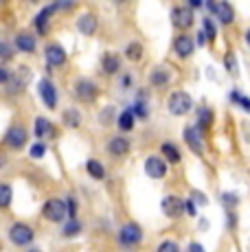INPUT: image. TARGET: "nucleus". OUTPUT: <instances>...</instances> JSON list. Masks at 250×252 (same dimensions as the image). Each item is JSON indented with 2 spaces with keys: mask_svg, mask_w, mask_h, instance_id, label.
<instances>
[{
  "mask_svg": "<svg viewBox=\"0 0 250 252\" xmlns=\"http://www.w3.org/2000/svg\"><path fill=\"white\" fill-rule=\"evenodd\" d=\"M167 108H169V112L174 116H185V114H189L191 110H193V99H191L189 92L176 90V92H171Z\"/></svg>",
  "mask_w": 250,
  "mask_h": 252,
  "instance_id": "f257e3e1",
  "label": "nucleus"
},
{
  "mask_svg": "<svg viewBox=\"0 0 250 252\" xmlns=\"http://www.w3.org/2000/svg\"><path fill=\"white\" fill-rule=\"evenodd\" d=\"M141 241H143V228L136 221H127V224L121 226V230H119V244L123 248H134Z\"/></svg>",
  "mask_w": 250,
  "mask_h": 252,
  "instance_id": "f03ea898",
  "label": "nucleus"
},
{
  "mask_svg": "<svg viewBox=\"0 0 250 252\" xmlns=\"http://www.w3.org/2000/svg\"><path fill=\"white\" fill-rule=\"evenodd\" d=\"M33 237H35V232H33V228L29 224H25V221H16V224L9 228V239H11V244L20 246V248L31 246Z\"/></svg>",
  "mask_w": 250,
  "mask_h": 252,
  "instance_id": "7ed1b4c3",
  "label": "nucleus"
},
{
  "mask_svg": "<svg viewBox=\"0 0 250 252\" xmlns=\"http://www.w3.org/2000/svg\"><path fill=\"white\" fill-rule=\"evenodd\" d=\"M42 215H44V220L53 221V224H60V221L66 220V202L60 200V197H51L42 206Z\"/></svg>",
  "mask_w": 250,
  "mask_h": 252,
  "instance_id": "20e7f679",
  "label": "nucleus"
},
{
  "mask_svg": "<svg viewBox=\"0 0 250 252\" xmlns=\"http://www.w3.org/2000/svg\"><path fill=\"white\" fill-rule=\"evenodd\" d=\"M73 92L81 103H94L99 96V86L93 79H77Z\"/></svg>",
  "mask_w": 250,
  "mask_h": 252,
  "instance_id": "39448f33",
  "label": "nucleus"
},
{
  "mask_svg": "<svg viewBox=\"0 0 250 252\" xmlns=\"http://www.w3.org/2000/svg\"><path fill=\"white\" fill-rule=\"evenodd\" d=\"M193 22H195V16L187 4H178V7L171 9V24H174L176 29L187 31V29L193 27Z\"/></svg>",
  "mask_w": 250,
  "mask_h": 252,
  "instance_id": "423d86ee",
  "label": "nucleus"
},
{
  "mask_svg": "<svg viewBox=\"0 0 250 252\" xmlns=\"http://www.w3.org/2000/svg\"><path fill=\"white\" fill-rule=\"evenodd\" d=\"M182 138H185L187 147L195 154V156H204V140H202V132L195 125H187L182 129Z\"/></svg>",
  "mask_w": 250,
  "mask_h": 252,
  "instance_id": "0eeeda50",
  "label": "nucleus"
},
{
  "mask_svg": "<svg viewBox=\"0 0 250 252\" xmlns=\"http://www.w3.org/2000/svg\"><path fill=\"white\" fill-rule=\"evenodd\" d=\"M27 140H29V132L22 125H11L7 129V134H4V145L9 149H22L27 145Z\"/></svg>",
  "mask_w": 250,
  "mask_h": 252,
  "instance_id": "6e6552de",
  "label": "nucleus"
},
{
  "mask_svg": "<svg viewBox=\"0 0 250 252\" xmlns=\"http://www.w3.org/2000/svg\"><path fill=\"white\" fill-rule=\"evenodd\" d=\"M37 92H40V99L44 101L46 108L49 110L57 108V88H55V84H53L49 77H44V79L37 81Z\"/></svg>",
  "mask_w": 250,
  "mask_h": 252,
  "instance_id": "1a4fd4ad",
  "label": "nucleus"
},
{
  "mask_svg": "<svg viewBox=\"0 0 250 252\" xmlns=\"http://www.w3.org/2000/svg\"><path fill=\"white\" fill-rule=\"evenodd\" d=\"M143 169H145V176L152 180H162L167 176V162L160 156H147Z\"/></svg>",
  "mask_w": 250,
  "mask_h": 252,
  "instance_id": "9d476101",
  "label": "nucleus"
},
{
  "mask_svg": "<svg viewBox=\"0 0 250 252\" xmlns=\"http://www.w3.org/2000/svg\"><path fill=\"white\" fill-rule=\"evenodd\" d=\"M44 60L46 64L51 66V68H60V66L66 64V60H68V55H66V48L62 44H46L44 48Z\"/></svg>",
  "mask_w": 250,
  "mask_h": 252,
  "instance_id": "9b49d317",
  "label": "nucleus"
},
{
  "mask_svg": "<svg viewBox=\"0 0 250 252\" xmlns=\"http://www.w3.org/2000/svg\"><path fill=\"white\" fill-rule=\"evenodd\" d=\"M29 77H31L29 68H18V72H11L7 79V92L9 94H20V92L27 88Z\"/></svg>",
  "mask_w": 250,
  "mask_h": 252,
  "instance_id": "f8f14e48",
  "label": "nucleus"
},
{
  "mask_svg": "<svg viewBox=\"0 0 250 252\" xmlns=\"http://www.w3.org/2000/svg\"><path fill=\"white\" fill-rule=\"evenodd\" d=\"M160 208L169 220H178V217L185 215V200H180L176 195H167V197H162Z\"/></svg>",
  "mask_w": 250,
  "mask_h": 252,
  "instance_id": "ddd939ff",
  "label": "nucleus"
},
{
  "mask_svg": "<svg viewBox=\"0 0 250 252\" xmlns=\"http://www.w3.org/2000/svg\"><path fill=\"white\" fill-rule=\"evenodd\" d=\"M129 147H132V143H129L125 136H112L108 138V145H105V149H108L110 156L114 158H123L129 154Z\"/></svg>",
  "mask_w": 250,
  "mask_h": 252,
  "instance_id": "4468645a",
  "label": "nucleus"
},
{
  "mask_svg": "<svg viewBox=\"0 0 250 252\" xmlns=\"http://www.w3.org/2000/svg\"><path fill=\"white\" fill-rule=\"evenodd\" d=\"M33 132H35V136H37L40 143L55 138V134H57L53 121L51 119H44V116H37V119H35V127H33Z\"/></svg>",
  "mask_w": 250,
  "mask_h": 252,
  "instance_id": "2eb2a0df",
  "label": "nucleus"
},
{
  "mask_svg": "<svg viewBox=\"0 0 250 252\" xmlns=\"http://www.w3.org/2000/svg\"><path fill=\"white\" fill-rule=\"evenodd\" d=\"M195 51V42L191 35H187V33H182V35H178L174 40V53L178 57H182V60H187V57H191Z\"/></svg>",
  "mask_w": 250,
  "mask_h": 252,
  "instance_id": "dca6fc26",
  "label": "nucleus"
},
{
  "mask_svg": "<svg viewBox=\"0 0 250 252\" xmlns=\"http://www.w3.org/2000/svg\"><path fill=\"white\" fill-rule=\"evenodd\" d=\"M215 20H218L219 24H224V27H228V24L235 22V7L230 2H226V0H222V2H215Z\"/></svg>",
  "mask_w": 250,
  "mask_h": 252,
  "instance_id": "f3484780",
  "label": "nucleus"
},
{
  "mask_svg": "<svg viewBox=\"0 0 250 252\" xmlns=\"http://www.w3.org/2000/svg\"><path fill=\"white\" fill-rule=\"evenodd\" d=\"M55 11H57V2H53V4H46V7L35 16L33 24H35V29H37L40 35H46V33H49V22H51V16Z\"/></svg>",
  "mask_w": 250,
  "mask_h": 252,
  "instance_id": "a211bd4d",
  "label": "nucleus"
},
{
  "mask_svg": "<svg viewBox=\"0 0 250 252\" xmlns=\"http://www.w3.org/2000/svg\"><path fill=\"white\" fill-rule=\"evenodd\" d=\"M97 27H99V20L94 13H81L79 18H77V29H79L81 35L90 37L97 33Z\"/></svg>",
  "mask_w": 250,
  "mask_h": 252,
  "instance_id": "6ab92c4d",
  "label": "nucleus"
},
{
  "mask_svg": "<svg viewBox=\"0 0 250 252\" xmlns=\"http://www.w3.org/2000/svg\"><path fill=\"white\" fill-rule=\"evenodd\" d=\"M171 84V70L167 66H156L150 72V86L154 88H167Z\"/></svg>",
  "mask_w": 250,
  "mask_h": 252,
  "instance_id": "aec40b11",
  "label": "nucleus"
},
{
  "mask_svg": "<svg viewBox=\"0 0 250 252\" xmlns=\"http://www.w3.org/2000/svg\"><path fill=\"white\" fill-rule=\"evenodd\" d=\"M35 46H37V40L33 33L29 31H20L16 35V48L20 53H35Z\"/></svg>",
  "mask_w": 250,
  "mask_h": 252,
  "instance_id": "412c9836",
  "label": "nucleus"
},
{
  "mask_svg": "<svg viewBox=\"0 0 250 252\" xmlns=\"http://www.w3.org/2000/svg\"><path fill=\"white\" fill-rule=\"evenodd\" d=\"M160 158H162V160H165L167 164H178V162L182 160V154H180V149H178L174 143L165 140V143L160 145Z\"/></svg>",
  "mask_w": 250,
  "mask_h": 252,
  "instance_id": "4be33fe9",
  "label": "nucleus"
},
{
  "mask_svg": "<svg viewBox=\"0 0 250 252\" xmlns=\"http://www.w3.org/2000/svg\"><path fill=\"white\" fill-rule=\"evenodd\" d=\"M101 70H103L105 75H117V72L121 70V57H119L117 53H105L103 60H101Z\"/></svg>",
  "mask_w": 250,
  "mask_h": 252,
  "instance_id": "5701e85b",
  "label": "nucleus"
},
{
  "mask_svg": "<svg viewBox=\"0 0 250 252\" xmlns=\"http://www.w3.org/2000/svg\"><path fill=\"white\" fill-rule=\"evenodd\" d=\"M62 119H64V125L70 129H77L81 125V121H84V116H81V112L77 108H68L64 110V114H62Z\"/></svg>",
  "mask_w": 250,
  "mask_h": 252,
  "instance_id": "b1692460",
  "label": "nucleus"
},
{
  "mask_svg": "<svg viewBox=\"0 0 250 252\" xmlns=\"http://www.w3.org/2000/svg\"><path fill=\"white\" fill-rule=\"evenodd\" d=\"M117 125H119V129H121V132H132V129H134V125H136V119H134V114L129 112V108L123 110V112L119 114Z\"/></svg>",
  "mask_w": 250,
  "mask_h": 252,
  "instance_id": "393cba45",
  "label": "nucleus"
},
{
  "mask_svg": "<svg viewBox=\"0 0 250 252\" xmlns=\"http://www.w3.org/2000/svg\"><path fill=\"white\" fill-rule=\"evenodd\" d=\"M213 121H215L213 110H211V108H202L198 112V125H195V127H198L200 132H204V129H209L211 125H213Z\"/></svg>",
  "mask_w": 250,
  "mask_h": 252,
  "instance_id": "a878e982",
  "label": "nucleus"
},
{
  "mask_svg": "<svg viewBox=\"0 0 250 252\" xmlns=\"http://www.w3.org/2000/svg\"><path fill=\"white\" fill-rule=\"evenodd\" d=\"M129 112L134 114V119H147L150 116V103L145 99H136L129 105Z\"/></svg>",
  "mask_w": 250,
  "mask_h": 252,
  "instance_id": "bb28decb",
  "label": "nucleus"
},
{
  "mask_svg": "<svg viewBox=\"0 0 250 252\" xmlns=\"http://www.w3.org/2000/svg\"><path fill=\"white\" fill-rule=\"evenodd\" d=\"M86 171H88V176L94 178V180H103L105 178V167L99 160H94V158H90V160L86 162Z\"/></svg>",
  "mask_w": 250,
  "mask_h": 252,
  "instance_id": "cd10ccee",
  "label": "nucleus"
},
{
  "mask_svg": "<svg viewBox=\"0 0 250 252\" xmlns=\"http://www.w3.org/2000/svg\"><path fill=\"white\" fill-rule=\"evenodd\" d=\"M228 99L233 101V103L237 105V108H242L244 112H248V114H250V96H246L244 92H239V90H230Z\"/></svg>",
  "mask_w": 250,
  "mask_h": 252,
  "instance_id": "c85d7f7f",
  "label": "nucleus"
},
{
  "mask_svg": "<svg viewBox=\"0 0 250 252\" xmlns=\"http://www.w3.org/2000/svg\"><path fill=\"white\" fill-rule=\"evenodd\" d=\"M125 60L129 62H141L143 60V44H138V42H129L127 46H125Z\"/></svg>",
  "mask_w": 250,
  "mask_h": 252,
  "instance_id": "c756f323",
  "label": "nucleus"
},
{
  "mask_svg": "<svg viewBox=\"0 0 250 252\" xmlns=\"http://www.w3.org/2000/svg\"><path fill=\"white\" fill-rule=\"evenodd\" d=\"M219 202H222V206L226 211H235V208L239 206V195L237 193H230V191L219 193Z\"/></svg>",
  "mask_w": 250,
  "mask_h": 252,
  "instance_id": "7c9ffc66",
  "label": "nucleus"
},
{
  "mask_svg": "<svg viewBox=\"0 0 250 252\" xmlns=\"http://www.w3.org/2000/svg\"><path fill=\"white\" fill-rule=\"evenodd\" d=\"M202 31H204V35H206V40L209 42H213L215 37H218V27H215V22H213V18L211 16L202 18Z\"/></svg>",
  "mask_w": 250,
  "mask_h": 252,
  "instance_id": "2f4dec72",
  "label": "nucleus"
},
{
  "mask_svg": "<svg viewBox=\"0 0 250 252\" xmlns=\"http://www.w3.org/2000/svg\"><path fill=\"white\" fill-rule=\"evenodd\" d=\"M13 200V189L9 184H0V208H9Z\"/></svg>",
  "mask_w": 250,
  "mask_h": 252,
  "instance_id": "473e14b6",
  "label": "nucleus"
},
{
  "mask_svg": "<svg viewBox=\"0 0 250 252\" xmlns=\"http://www.w3.org/2000/svg\"><path fill=\"white\" fill-rule=\"evenodd\" d=\"M81 232V221L79 220H68L64 224V228H62V235L64 237H75Z\"/></svg>",
  "mask_w": 250,
  "mask_h": 252,
  "instance_id": "72a5a7b5",
  "label": "nucleus"
},
{
  "mask_svg": "<svg viewBox=\"0 0 250 252\" xmlns=\"http://www.w3.org/2000/svg\"><path fill=\"white\" fill-rule=\"evenodd\" d=\"M224 66H226V70H228L230 75H237L239 72V62H237V57H235V53H226L224 55Z\"/></svg>",
  "mask_w": 250,
  "mask_h": 252,
  "instance_id": "f704fd0d",
  "label": "nucleus"
},
{
  "mask_svg": "<svg viewBox=\"0 0 250 252\" xmlns=\"http://www.w3.org/2000/svg\"><path fill=\"white\" fill-rule=\"evenodd\" d=\"M46 152H49V147H46V143H33L31 149H29V154H31V158H35V160H40V158L46 156Z\"/></svg>",
  "mask_w": 250,
  "mask_h": 252,
  "instance_id": "c9c22d12",
  "label": "nucleus"
},
{
  "mask_svg": "<svg viewBox=\"0 0 250 252\" xmlns=\"http://www.w3.org/2000/svg\"><path fill=\"white\" fill-rule=\"evenodd\" d=\"M156 252H180V246H178V241H174V239H162L160 244H158Z\"/></svg>",
  "mask_w": 250,
  "mask_h": 252,
  "instance_id": "e433bc0d",
  "label": "nucleus"
},
{
  "mask_svg": "<svg viewBox=\"0 0 250 252\" xmlns=\"http://www.w3.org/2000/svg\"><path fill=\"white\" fill-rule=\"evenodd\" d=\"M99 121H101V125H105V127L114 123V108H112V105H108V108H103V110H101Z\"/></svg>",
  "mask_w": 250,
  "mask_h": 252,
  "instance_id": "4c0bfd02",
  "label": "nucleus"
},
{
  "mask_svg": "<svg viewBox=\"0 0 250 252\" xmlns=\"http://www.w3.org/2000/svg\"><path fill=\"white\" fill-rule=\"evenodd\" d=\"M66 217H70V220H77V200L73 195L66 197Z\"/></svg>",
  "mask_w": 250,
  "mask_h": 252,
  "instance_id": "58836bf2",
  "label": "nucleus"
},
{
  "mask_svg": "<svg viewBox=\"0 0 250 252\" xmlns=\"http://www.w3.org/2000/svg\"><path fill=\"white\" fill-rule=\"evenodd\" d=\"M189 200L193 202L195 206H198V204H202V206L209 204V197H206L204 193H200V191H191V197H189Z\"/></svg>",
  "mask_w": 250,
  "mask_h": 252,
  "instance_id": "ea45409f",
  "label": "nucleus"
},
{
  "mask_svg": "<svg viewBox=\"0 0 250 252\" xmlns=\"http://www.w3.org/2000/svg\"><path fill=\"white\" fill-rule=\"evenodd\" d=\"M13 57V46L7 42H0V60H11Z\"/></svg>",
  "mask_w": 250,
  "mask_h": 252,
  "instance_id": "a19ab883",
  "label": "nucleus"
},
{
  "mask_svg": "<svg viewBox=\"0 0 250 252\" xmlns=\"http://www.w3.org/2000/svg\"><path fill=\"white\" fill-rule=\"evenodd\" d=\"M226 226H228V230L237 228V215H235V211H226Z\"/></svg>",
  "mask_w": 250,
  "mask_h": 252,
  "instance_id": "79ce46f5",
  "label": "nucleus"
},
{
  "mask_svg": "<svg viewBox=\"0 0 250 252\" xmlns=\"http://www.w3.org/2000/svg\"><path fill=\"white\" fill-rule=\"evenodd\" d=\"M185 213L189 217H195V215H198V206H195L191 200H185Z\"/></svg>",
  "mask_w": 250,
  "mask_h": 252,
  "instance_id": "37998d69",
  "label": "nucleus"
},
{
  "mask_svg": "<svg viewBox=\"0 0 250 252\" xmlns=\"http://www.w3.org/2000/svg\"><path fill=\"white\" fill-rule=\"evenodd\" d=\"M195 35H198V37H195V44H198V46H206V44H209V40H206V35H204V31H202V29H200V31L198 33H195Z\"/></svg>",
  "mask_w": 250,
  "mask_h": 252,
  "instance_id": "c03bdc74",
  "label": "nucleus"
},
{
  "mask_svg": "<svg viewBox=\"0 0 250 252\" xmlns=\"http://www.w3.org/2000/svg\"><path fill=\"white\" fill-rule=\"evenodd\" d=\"M187 7L193 11V9H202L204 7V0H191V2H187Z\"/></svg>",
  "mask_w": 250,
  "mask_h": 252,
  "instance_id": "a18cd8bd",
  "label": "nucleus"
},
{
  "mask_svg": "<svg viewBox=\"0 0 250 252\" xmlns=\"http://www.w3.org/2000/svg\"><path fill=\"white\" fill-rule=\"evenodd\" d=\"M9 75H11V70H7V68H2V66H0V84H7Z\"/></svg>",
  "mask_w": 250,
  "mask_h": 252,
  "instance_id": "49530a36",
  "label": "nucleus"
},
{
  "mask_svg": "<svg viewBox=\"0 0 250 252\" xmlns=\"http://www.w3.org/2000/svg\"><path fill=\"white\" fill-rule=\"evenodd\" d=\"M189 252H204V248H202L198 241H193V244H189Z\"/></svg>",
  "mask_w": 250,
  "mask_h": 252,
  "instance_id": "de8ad7c7",
  "label": "nucleus"
},
{
  "mask_svg": "<svg viewBox=\"0 0 250 252\" xmlns=\"http://www.w3.org/2000/svg\"><path fill=\"white\" fill-rule=\"evenodd\" d=\"M129 84H132V75H125V77H123L121 88H123V90H127V88H129Z\"/></svg>",
  "mask_w": 250,
  "mask_h": 252,
  "instance_id": "09e8293b",
  "label": "nucleus"
},
{
  "mask_svg": "<svg viewBox=\"0 0 250 252\" xmlns=\"http://www.w3.org/2000/svg\"><path fill=\"white\" fill-rule=\"evenodd\" d=\"M2 167H7V156H4V154H0V169Z\"/></svg>",
  "mask_w": 250,
  "mask_h": 252,
  "instance_id": "8fccbe9b",
  "label": "nucleus"
},
{
  "mask_svg": "<svg viewBox=\"0 0 250 252\" xmlns=\"http://www.w3.org/2000/svg\"><path fill=\"white\" fill-rule=\"evenodd\" d=\"M244 40H246V44L250 46V29H248V31H246V35H244Z\"/></svg>",
  "mask_w": 250,
  "mask_h": 252,
  "instance_id": "3c124183",
  "label": "nucleus"
},
{
  "mask_svg": "<svg viewBox=\"0 0 250 252\" xmlns=\"http://www.w3.org/2000/svg\"><path fill=\"white\" fill-rule=\"evenodd\" d=\"M29 252H42V250H37V248H31V250H29Z\"/></svg>",
  "mask_w": 250,
  "mask_h": 252,
  "instance_id": "603ef678",
  "label": "nucleus"
}]
</instances>
